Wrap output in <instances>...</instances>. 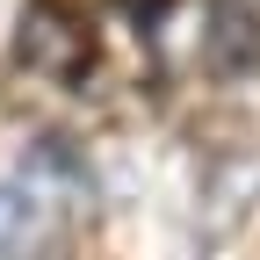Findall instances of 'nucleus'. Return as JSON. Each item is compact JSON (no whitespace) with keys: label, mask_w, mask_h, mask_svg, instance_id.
<instances>
[{"label":"nucleus","mask_w":260,"mask_h":260,"mask_svg":"<svg viewBox=\"0 0 260 260\" xmlns=\"http://www.w3.org/2000/svg\"><path fill=\"white\" fill-rule=\"evenodd\" d=\"M29 232V188L22 181H0V260H8Z\"/></svg>","instance_id":"obj_1"}]
</instances>
